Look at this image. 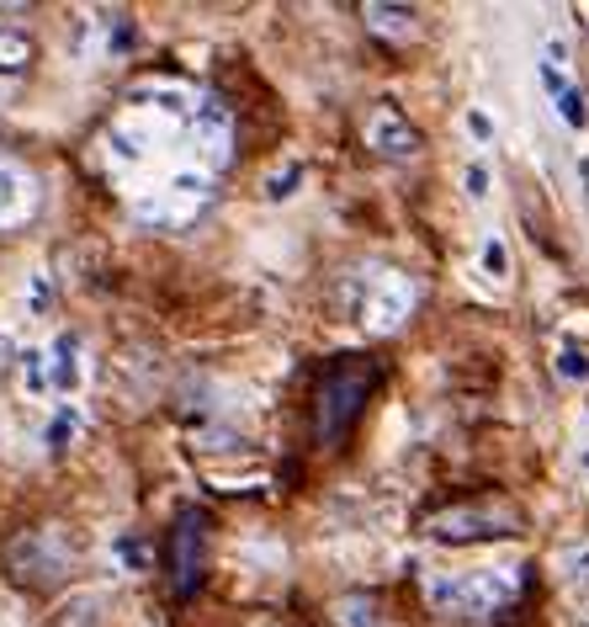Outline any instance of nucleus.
Here are the masks:
<instances>
[{
    "mask_svg": "<svg viewBox=\"0 0 589 627\" xmlns=\"http://www.w3.org/2000/svg\"><path fill=\"white\" fill-rule=\"evenodd\" d=\"M372 388H377V362H372V357H335V362L318 373L314 431L324 447L346 442V431H351L356 415L366 410Z\"/></svg>",
    "mask_w": 589,
    "mask_h": 627,
    "instance_id": "1",
    "label": "nucleus"
},
{
    "mask_svg": "<svg viewBox=\"0 0 589 627\" xmlns=\"http://www.w3.org/2000/svg\"><path fill=\"white\" fill-rule=\"evenodd\" d=\"M70 564H75V543L64 538V527H38V532H27V538L11 543V569L22 580H33V586L64 580Z\"/></svg>",
    "mask_w": 589,
    "mask_h": 627,
    "instance_id": "6",
    "label": "nucleus"
},
{
    "mask_svg": "<svg viewBox=\"0 0 589 627\" xmlns=\"http://www.w3.org/2000/svg\"><path fill=\"white\" fill-rule=\"evenodd\" d=\"M526 527L520 505L505 495H483V501L446 505L425 521V538L441 547H472V543H494V538H515Z\"/></svg>",
    "mask_w": 589,
    "mask_h": 627,
    "instance_id": "2",
    "label": "nucleus"
},
{
    "mask_svg": "<svg viewBox=\"0 0 589 627\" xmlns=\"http://www.w3.org/2000/svg\"><path fill=\"white\" fill-rule=\"evenodd\" d=\"M579 170H585V192H589V155H585V160H579Z\"/></svg>",
    "mask_w": 589,
    "mask_h": 627,
    "instance_id": "26",
    "label": "nucleus"
},
{
    "mask_svg": "<svg viewBox=\"0 0 589 627\" xmlns=\"http://www.w3.org/2000/svg\"><path fill=\"white\" fill-rule=\"evenodd\" d=\"M207 203H213V176H202V170H176V176L165 181L159 197H144V203H139V218L165 229V224L192 218V213L207 208Z\"/></svg>",
    "mask_w": 589,
    "mask_h": 627,
    "instance_id": "8",
    "label": "nucleus"
},
{
    "mask_svg": "<svg viewBox=\"0 0 589 627\" xmlns=\"http://www.w3.org/2000/svg\"><path fill=\"white\" fill-rule=\"evenodd\" d=\"M107 144H112V155H118L122 166L144 160V144H139V133H128V128H112V133H107Z\"/></svg>",
    "mask_w": 589,
    "mask_h": 627,
    "instance_id": "22",
    "label": "nucleus"
},
{
    "mask_svg": "<svg viewBox=\"0 0 589 627\" xmlns=\"http://www.w3.org/2000/svg\"><path fill=\"white\" fill-rule=\"evenodd\" d=\"M552 367H557L563 383H579V388H585V383H589V346L563 340V346H557V357H552Z\"/></svg>",
    "mask_w": 589,
    "mask_h": 627,
    "instance_id": "15",
    "label": "nucleus"
},
{
    "mask_svg": "<svg viewBox=\"0 0 589 627\" xmlns=\"http://www.w3.org/2000/svg\"><path fill=\"white\" fill-rule=\"evenodd\" d=\"M361 16H366V27L383 33V38H414V27H420V22H414V16H420L414 5H383V0H372Z\"/></svg>",
    "mask_w": 589,
    "mask_h": 627,
    "instance_id": "13",
    "label": "nucleus"
},
{
    "mask_svg": "<svg viewBox=\"0 0 589 627\" xmlns=\"http://www.w3.org/2000/svg\"><path fill=\"white\" fill-rule=\"evenodd\" d=\"M22 377H27V388L33 394H48V351H22Z\"/></svg>",
    "mask_w": 589,
    "mask_h": 627,
    "instance_id": "20",
    "label": "nucleus"
},
{
    "mask_svg": "<svg viewBox=\"0 0 589 627\" xmlns=\"http://www.w3.org/2000/svg\"><path fill=\"white\" fill-rule=\"evenodd\" d=\"M335 623L340 627H388L383 623V612H377L372 601H361V595H346V601L335 606Z\"/></svg>",
    "mask_w": 589,
    "mask_h": 627,
    "instance_id": "17",
    "label": "nucleus"
},
{
    "mask_svg": "<svg viewBox=\"0 0 589 627\" xmlns=\"http://www.w3.org/2000/svg\"><path fill=\"white\" fill-rule=\"evenodd\" d=\"M557 580L568 590H579V595H589V543L557 553Z\"/></svg>",
    "mask_w": 589,
    "mask_h": 627,
    "instance_id": "14",
    "label": "nucleus"
},
{
    "mask_svg": "<svg viewBox=\"0 0 589 627\" xmlns=\"http://www.w3.org/2000/svg\"><path fill=\"white\" fill-rule=\"evenodd\" d=\"M361 138H366V149H372V155H383V160H414V155L425 149L420 128L409 123V118H404L393 101H377V107L366 112Z\"/></svg>",
    "mask_w": 589,
    "mask_h": 627,
    "instance_id": "9",
    "label": "nucleus"
},
{
    "mask_svg": "<svg viewBox=\"0 0 589 627\" xmlns=\"http://www.w3.org/2000/svg\"><path fill=\"white\" fill-rule=\"evenodd\" d=\"M33 38L22 33V27H0V91L5 85H16L27 70H33Z\"/></svg>",
    "mask_w": 589,
    "mask_h": 627,
    "instance_id": "11",
    "label": "nucleus"
},
{
    "mask_svg": "<svg viewBox=\"0 0 589 627\" xmlns=\"http://www.w3.org/2000/svg\"><path fill=\"white\" fill-rule=\"evenodd\" d=\"M552 107H557V118H563V123H568V128H585V123H589L585 91H579V85H574V81H568V85H563V91H557V96H552Z\"/></svg>",
    "mask_w": 589,
    "mask_h": 627,
    "instance_id": "18",
    "label": "nucleus"
},
{
    "mask_svg": "<svg viewBox=\"0 0 589 627\" xmlns=\"http://www.w3.org/2000/svg\"><path fill=\"white\" fill-rule=\"evenodd\" d=\"M431 612L452 623H483L515 595V569H472V575H431L425 580Z\"/></svg>",
    "mask_w": 589,
    "mask_h": 627,
    "instance_id": "3",
    "label": "nucleus"
},
{
    "mask_svg": "<svg viewBox=\"0 0 589 627\" xmlns=\"http://www.w3.org/2000/svg\"><path fill=\"white\" fill-rule=\"evenodd\" d=\"M202 564H207V516L187 505L176 521H170V547H165V569H170V590L176 595H192L202 586Z\"/></svg>",
    "mask_w": 589,
    "mask_h": 627,
    "instance_id": "5",
    "label": "nucleus"
},
{
    "mask_svg": "<svg viewBox=\"0 0 589 627\" xmlns=\"http://www.w3.org/2000/svg\"><path fill=\"white\" fill-rule=\"evenodd\" d=\"M462 186H468L472 203H489V186H494V181H489V166H483V160H472V166L462 170Z\"/></svg>",
    "mask_w": 589,
    "mask_h": 627,
    "instance_id": "23",
    "label": "nucleus"
},
{
    "mask_svg": "<svg viewBox=\"0 0 589 627\" xmlns=\"http://www.w3.org/2000/svg\"><path fill=\"white\" fill-rule=\"evenodd\" d=\"M187 123H192V149L202 176H213V170H224L235 160V118H229V107L218 96H196Z\"/></svg>",
    "mask_w": 589,
    "mask_h": 627,
    "instance_id": "7",
    "label": "nucleus"
},
{
    "mask_svg": "<svg viewBox=\"0 0 589 627\" xmlns=\"http://www.w3.org/2000/svg\"><path fill=\"white\" fill-rule=\"evenodd\" d=\"M48 388H59V394H75L80 388V340L70 330L53 340V351H48Z\"/></svg>",
    "mask_w": 589,
    "mask_h": 627,
    "instance_id": "12",
    "label": "nucleus"
},
{
    "mask_svg": "<svg viewBox=\"0 0 589 627\" xmlns=\"http://www.w3.org/2000/svg\"><path fill=\"white\" fill-rule=\"evenodd\" d=\"M43 309H48V282L33 277V314H43Z\"/></svg>",
    "mask_w": 589,
    "mask_h": 627,
    "instance_id": "25",
    "label": "nucleus"
},
{
    "mask_svg": "<svg viewBox=\"0 0 589 627\" xmlns=\"http://www.w3.org/2000/svg\"><path fill=\"white\" fill-rule=\"evenodd\" d=\"M478 266H483V277H489L494 288H505V282H510V245H505L500 234H489L483 251H478Z\"/></svg>",
    "mask_w": 589,
    "mask_h": 627,
    "instance_id": "16",
    "label": "nucleus"
},
{
    "mask_svg": "<svg viewBox=\"0 0 589 627\" xmlns=\"http://www.w3.org/2000/svg\"><path fill=\"white\" fill-rule=\"evenodd\" d=\"M579 462H585V473H589V447H585V453H579Z\"/></svg>",
    "mask_w": 589,
    "mask_h": 627,
    "instance_id": "27",
    "label": "nucleus"
},
{
    "mask_svg": "<svg viewBox=\"0 0 589 627\" xmlns=\"http://www.w3.org/2000/svg\"><path fill=\"white\" fill-rule=\"evenodd\" d=\"M351 314L372 335H393L414 314V282L393 266H361L351 277Z\"/></svg>",
    "mask_w": 589,
    "mask_h": 627,
    "instance_id": "4",
    "label": "nucleus"
},
{
    "mask_svg": "<svg viewBox=\"0 0 589 627\" xmlns=\"http://www.w3.org/2000/svg\"><path fill=\"white\" fill-rule=\"evenodd\" d=\"M43 208V186L38 176L22 166V160H5L0 155V229H16Z\"/></svg>",
    "mask_w": 589,
    "mask_h": 627,
    "instance_id": "10",
    "label": "nucleus"
},
{
    "mask_svg": "<svg viewBox=\"0 0 589 627\" xmlns=\"http://www.w3.org/2000/svg\"><path fill=\"white\" fill-rule=\"evenodd\" d=\"M468 133L478 138V144H489V138H494V123H489L483 112H468Z\"/></svg>",
    "mask_w": 589,
    "mask_h": 627,
    "instance_id": "24",
    "label": "nucleus"
},
{
    "mask_svg": "<svg viewBox=\"0 0 589 627\" xmlns=\"http://www.w3.org/2000/svg\"><path fill=\"white\" fill-rule=\"evenodd\" d=\"M75 431H80V415H75V410H70V405H64L59 415L48 420V431H43V442H48V447L59 453V447H70V436H75Z\"/></svg>",
    "mask_w": 589,
    "mask_h": 627,
    "instance_id": "19",
    "label": "nucleus"
},
{
    "mask_svg": "<svg viewBox=\"0 0 589 627\" xmlns=\"http://www.w3.org/2000/svg\"><path fill=\"white\" fill-rule=\"evenodd\" d=\"M298 181H303V166H298V160H292L287 170H272V176H266V197H272V203L292 197V192H298Z\"/></svg>",
    "mask_w": 589,
    "mask_h": 627,
    "instance_id": "21",
    "label": "nucleus"
}]
</instances>
